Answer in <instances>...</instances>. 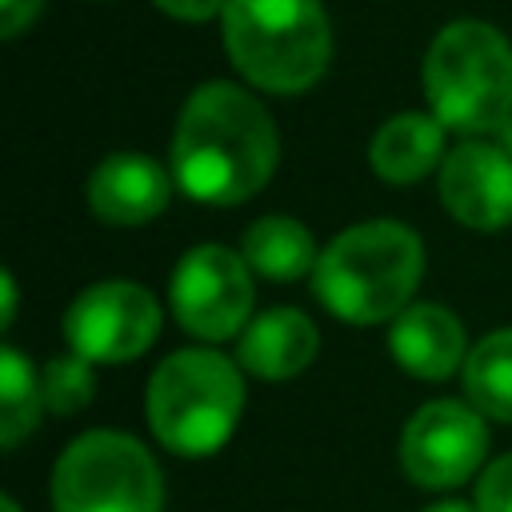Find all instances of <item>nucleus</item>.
I'll return each mask as SVG.
<instances>
[{
    "label": "nucleus",
    "instance_id": "1",
    "mask_svg": "<svg viewBox=\"0 0 512 512\" xmlns=\"http://www.w3.org/2000/svg\"><path fill=\"white\" fill-rule=\"evenodd\" d=\"M276 168V124L236 84H204L184 100L172 136V176L204 204H240Z\"/></svg>",
    "mask_w": 512,
    "mask_h": 512
},
{
    "label": "nucleus",
    "instance_id": "2",
    "mask_svg": "<svg viewBox=\"0 0 512 512\" xmlns=\"http://www.w3.org/2000/svg\"><path fill=\"white\" fill-rule=\"evenodd\" d=\"M420 272V236L396 220H368L340 232L320 252L312 288L340 320L380 324L408 308Z\"/></svg>",
    "mask_w": 512,
    "mask_h": 512
},
{
    "label": "nucleus",
    "instance_id": "3",
    "mask_svg": "<svg viewBox=\"0 0 512 512\" xmlns=\"http://www.w3.org/2000/svg\"><path fill=\"white\" fill-rule=\"evenodd\" d=\"M224 44L240 76L268 92L312 88L332 52L320 0H228Z\"/></svg>",
    "mask_w": 512,
    "mask_h": 512
},
{
    "label": "nucleus",
    "instance_id": "4",
    "mask_svg": "<svg viewBox=\"0 0 512 512\" xmlns=\"http://www.w3.org/2000/svg\"><path fill=\"white\" fill-rule=\"evenodd\" d=\"M424 92L444 128L488 132L512 116V48L480 20L436 32L424 56Z\"/></svg>",
    "mask_w": 512,
    "mask_h": 512
},
{
    "label": "nucleus",
    "instance_id": "5",
    "mask_svg": "<svg viewBox=\"0 0 512 512\" xmlns=\"http://www.w3.org/2000/svg\"><path fill=\"white\" fill-rule=\"evenodd\" d=\"M240 404L244 380L220 352H172L148 380V424L176 456L216 452L232 436Z\"/></svg>",
    "mask_w": 512,
    "mask_h": 512
},
{
    "label": "nucleus",
    "instance_id": "6",
    "mask_svg": "<svg viewBox=\"0 0 512 512\" xmlns=\"http://www.w3.org/2000/svg\"><path fill=\"white\" fill-rule=\"evenodd\" d=\"M164 484L140 440L100 428L64 448L52 472L56 512H160Z\"/></svg>",
    "mask_w": 512,
    "mask_h": 512
},
{
    "label": "nucleus",
    "instance_id": "7",
    "mask_svg": "<svg viewBox=\"0 0 512 512\" xmlns=\"http://www.w3.org/2000/svg\"><path fill=\"white\" fill-rule=\"evenodd\" d=\"M172 308L180 324L200 340H224L248 328L252 268L224 244L192 248L172 276Z\"/></svg>",
    "mask_w": 512,
    "mask_h": 512
},
{
    "label": "nucleus",
    "instance_id": "8",
    "mask_svg": "<svg viewBox=\"0 0 512 512\" xmlns=\"http://www.w3.org/2000/svg\"><path fill=\"white\" fill-rule=\"evenodd\" d=\"M160 332V304L148 288L108 280L80 292L64 316V336L88 364H120L140 356Z\"/></svg>",
    "mask_w": 512,
    "mask_h": 512
},
{
    "label": "nucleus",
    "instance_id": "9",
    "mask_svg": "<svg viewBox=\"0 0 512 512\" xmlns=\"http://www.w3.org/2000/svg\"><path fill=\"white\" fill-rule=\"evenodd\" d=\"M488 452V432L476 408L456 400H432L424 404L408 424L400 440V460L408 480L420 488H452L468 480Z\"/></svg>",
    "mask_w": 512,
    "mask_h": 512
},
{
    "label": "nucleus",
    "instance_id": "10",
    "mask_svg": "<svg viewBox=\"0 0 512 512\" xmlns=\"http://www.w3.org/2000/svg\"><path fill=\"white\" fill-rule=\"evenodd\" d=\"M440 200L468 228L512 224V156L480 140L456 144L440 164Z\"/></svg>",
    "mask_w": 512,
    "mask_h": 512
},
{
    "label": "nucleus",
    "instance_id": "11",
    "mask_svg": "<svg viewBox=\"0 0 512 512\" xmlns=\"http://www.w3.org/2000/svg\"><path fill=\"white\" fill-rule=\"evenodd\" d=\"M168 204V172L140 156L116 152L88 176V208L108 224H144Z\"/></svg>",
    "mask_w": 512,
    "mask_h": 512
},
{
    "label": "nucleus",
    "instance_id": "12",
    "mask_svg": "<svg viewBox=\"0 0 512 512\" xmlns=\"http://www.w3.org/2000/svg\"><path fill=\"white\" fill-rule=\"evenodd\" d=\"M392 356L404 372L420 380H444L460 368L464 356V328L448 308L412 304L392 324Z\"/></svg>",
    "mask_w": 512,
    "mask_h": 512
},
{
    "label": "nucleus",
    "instance_id": "13",
    "mask_svg": "<svg viewBox=\"0 0 512 512\" xmlns=\"http://www.w3.org/2000/svg\"><path fill=\"white\" fill-rule=\"evenodd\" d=\"M316 356V328L296 308H272L256 316L240 336V364L260 380H288Z\"/></svg>",
    "mask_w": 512,
    "mask_h": 512
},
{
    "label": "nucleus",
    "instance_id": "14",
    "mask_svg": "<svg viewBox=\"0 0 512 512\" xmlns=\"http://www.w3.org/2000/svg\"><path fill=\"white\" fill-rule=\"evenodd\" d=\"M444 152V124L424 112H400L372 136V168L388 184H412L428 176Z\"/></svg>",
    "mask_w": 512,
    "mask_h": 512
},
{
    "label": "nucleus",
    "instance_id": "15",
    "mask_svg": "<svg viewBox=\"0 0 512 512\" xmlns=\"http://www.w3.org/2000/svg\"><path fill=\"white\" fill-rule=\"evenodd\" d=\"M244 260L252 272H260L268 280H300L304 272H316V264H320L312 232L288 216L256 220L244 232Z\"/></svg>",
    "mask_w": 512,
    "mask_h": 512
},
{
    "label": "nucleus",
    "instance_id": "16",
    "mask_svg": "<svg viewBox=\"0 0 512 512\" xmlns=\"http://www.w3.org/2000/svg\"><path fill=\"white\" fill-rule=\"evenodd\" d=\"M464 392L476 412L512 420V328L488 332L464 360Z\"/></svg>",
    "mask_w": 512,
    "mask_h": 512
},
{
    "label": "nucleus",
    "instance_id": "17",
    "mask_svg": "<svg viewBox=\"0 0 512 512\" xmlns=\"http://www.w3.org/2000/svg\"><path fill=\"white\" fill-rule=\"evenodd\" d=\"M40 404H44V392H40L32 364L16 348H4L0 352V440L4 448H16L36 428Z\"/></svg>",
    "mask_w": 512,
    "mask_h": 512
},
{
    "label": "nucleus",
    "instance_id": "18",
    "mask_svg": "<svg viewBox=\"0 0 512 512\" xmlns=\"http://www.w3.org/2000/svg\"><path fill=\"white\" fill-rule=\"evenodd\" d=\"M40 392H44V408H48V412L68 416V412H80V408L92 400L96 376H92V368H88L84 356H64V360H52V364L44 368Z\"/></svg>",
    "mask_w": 512,
    "mask_h": 512
},
{
    "label": "nucleus",
    "instance_id": "19",
    "mask_svg": "<svg viewBox=\"0 0 512 512\" xmlns=\"http://www.w3.org/2000/svg\"><path fill=\"white\" fill-rule=\"evenodd\" d=\"M476 508L480 512H512V452L480 472Z\"/></svg>",
    "mask_w": 512,
    "mask_h": 512
},
{
    "label": "nucleus",
    "instance_id": "20",
    "mask_svg": "<svg viewBox=\"0 0 512 512\" xmlns=\"http://www.w3.org/2000/svg\"><path fill=\"white\" fill-rule=\"evenodd\" d=\"M156 8L172 20H212L228 8V0H156Z\"/></svg>",
    "mask_w": 512,
    "mask_h": 512
},
{
    "label": "nucleus",
    "instance_id": "21",
    "mask_svg": "<svg viewBox=\"0 0 512 512\" xmlns=\"http://www.w3.org/2000/svg\"><path fill=\"white\" fill-rule=\"evenodd\" d=\"M44 0H0V36H16L36 20Z\"/></svg>",
    "mask_w": 512,
    "mask_h": 512
},
{
    "label": "nucleus",
    "instance_id": "22",
    "mask_svg": "<svg viewBox=\"0 0 512 512\" xmlns=\"http://www.w3.org/2000/svg\"><path fill=\"white\" fill-rule=\"evenodd\" d=\"M0 280H4V328H8L12 312H16V284H12V272H4Z\"/></svg>",
    "mask_w": 512,
    "mask_h": 512
},
{
    "label": "nucleus",
    "instance_id": "23",
    "mask_svg": "<svg viewBox=\"0 0 512 512\" xmlns=\"http://www.w3.org/2000/svg\"><path fill=\"white\" fill-rule=\"evenodd\" d=\"M424 512H480V508L460 504V500H440V504H432V508H424Z\"/></svg>",
    "mask_w": 512,
    "mask_h": 512
},
{
    "label": "nucleus",
    "instance_id": "24",
    "mask_svg": "<svg viewBox=\"0 0 512 512\" xmlns=\"http://www.w3.org/2000/svg\"><path fill=\"white\" fill-rule=\"evenodd\" d=\"M0 508H4V512H20V508H16V500H12V496H4V500H0Z\"/></svg>",
    "mask_w": 512,
    "mask_h": 512
}]
</instances>
